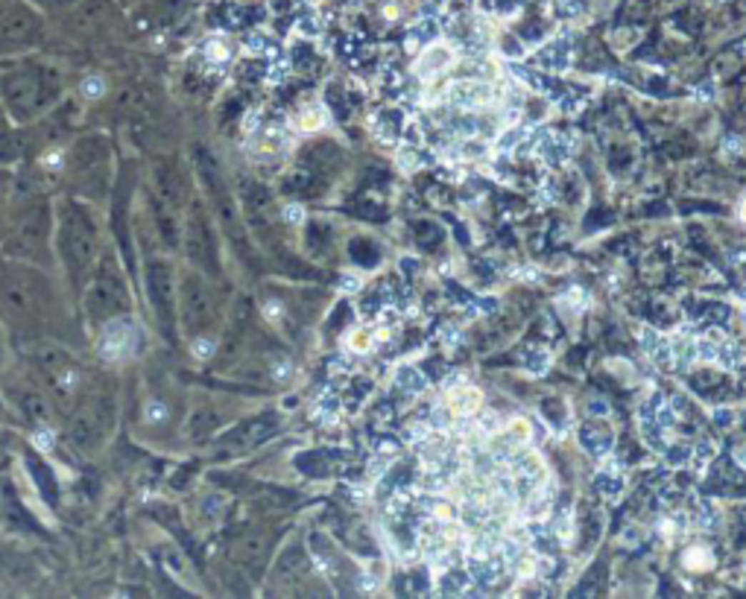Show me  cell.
Listing matches in <instances>:
<instances>
[{
  "instance_id": "obj_19",
  "label": "cell",
  "mask_w": 746,
  "mask_h": 599,
  "mask_svg": "<svg viewBox=\"0 0 746 599\" xmlns=\"http://www.w3.org/2000/svg\"><path fill=\"white\" fill-rule=\"evenodd\" d=\"M497 436H501L504 441H509V445H512L515 450H521V448H527V445H530L533 427H530V421L515 418V421H509L507 427H501V430H497Z\"/></svg>"
},
{
  "instance_id": "obj_9",
  "label": "cell",
  "mask_w": 746,
  "mask_h": 599,
  "mask_svg": "<svg viewBox=\"0 0 746 599\" xmlns=\"http://www.w3.org/2000/svg\"><path fill=\"white\" fill-rule=\"evenodd\" d=\"M141 231V228H135ZM141 251H144V263L138 269V283H144V296L149 301V313L155 319L161 339H167V345L179 348V316H176V287H179V266L164 255V246L159 240H146V234L141 231L138 240Z\"/></svg>"
},
{
  "instance_id": "obj_27",
  "label": "cell",
  "mask_w": 746,
  "mask_h": 599,
  "mask_svg": "<svg viewBox=\"0 0 746 599\" xmlns=\"http://www.w3.org/2000/svg\"><path fill=\"white\" fill-rule=\"evenodd\" d=\"M524 366L530 368L533 374H544V371H547V366H550V357H547L544 351H530V357L524 360Z\"/></svg>"
},
{
  "instance_id": "obj_15",
  "label": "cell",
  "mask_w": 746,
  "mask_h": 599,
  "mask_svg": "<svg viewBox=\"0 0 746 599\" xmlns=\"http://www.w3.org/2000/svg\"><path fill=\"white\" fill-rule=\"evenodd\" d=\"M91 345H94V357L106 368H123L141 357L144 328L135 319V313H126V316H117V319L100 325L91 333Z\"/></svg>"
},
{
  "instance_id": "obj_37",
  "label": "cell",
  "mask_w": 746,
  "mask_h": 599,
  "mask_svg": "<svg viewBox=\"0 0 746 599\" xmlns=\"http://www.w3.org/2000/svg\"><path fill=\"white\" fill-rule=\"evenodd\" d=\"M740 219H746V202L740 205Z\"/></svg>"
},
{
  "instance_id": "obj_31",
  "label": "cell",
  "mask_w": 746,
  "mask_h": 599,
  "mask_svg": "<svg viewBox=\"0 0 746 599\" xmlns=\"http://www.w3.org/2000/svg\"><path fill=\"white\" fill-rule=\"evenodd\" d=\"M442 342H445V345H454V342H459V331H454V328H445V331H442Z\"/></svg>"
},
{
  "instance_id": "obj_14",
  "label": "cell",
  "mask_w": 746,
  "mask_h": 599,
  "mask_svg": "<svg viewBox=\"0 0 746 599\" xmlns=\"http://www.w3.org/2000/svg\"><path fill=\"white\" fill-rule=\"evenodd\" d=\"M179 251L188 266L217 278L220 275V246H217L214 216L205 211L202 193L194 191L181 213V234H179Z\"/></svg>"
},
{
  "instance_id": "obj_8",
  "label": "cell",
  "mask_w": 746,
  "mask_h": 599,
  "mask_svg": "<svg viewBox=\"0 0 746 599\" xmlns=\"http://www.w3.org/2000/svg\"><path fill=\"white\" fill-rule=\"evenodd\" d=\"M114 178H117V167H114V146L109 135L85 132L68 146L65 176H61L68 193L103 205L111 196Z\"/></svg>"
},
{
  "instance_id": "obj_34",
  "label": "cell",
  "mask_w": 746,
  "mask_h": 599,
  "mask_svg": "<svg viewBox=\"0 0 746 599\" xmlns=\"http://www.w3.org/2000/svg\"><path fill=\"white\" fill-rule=\"evenodd\" d=\"M740 152V141H735V138H726V152Z\"/></svg>"
},
{
  "instance_id": "obj_24",
  "label": "cell",
  "mask_w": 746,
  "mask_h": 599,
  "mask_svg": "<svg viewBox=\"0 0 746 599\" xmlns=\"http://www.w3.org/2000/svg\"><path fill=\"white\" fill-rule=\"evenodd\" d=\"M685 564L691 567V570H708V567L714 564V555H711L708 547H691L685 553Z\"/></svg>"
},
{
  "instance_id": "obj_33",
  "label": "cell",
  "mask_w": 746,
  "mask_h": 599,
  "mask_svg": "<svg viewBox=\"0 0 746 599\" xmlns=\"http://www.w3.org/2000/svg\"><path fill=\"white\" fill-rule=\"evenodd\" d=\"M343 290H346V293H354V290H357V281H354V278H346V281H343Z\"/></svg>"
},
{
  "instance_id": "obj_12",
  "label": "cell",
  "mask_w": 746,
  "mask_h": 599,
  "mask_svg": "<svg viewBox=\"0 0 746 599\" xmlns=\"http://www.w3.org/2000/svg\"><path fill=\"white\" fill-rule=\"evenodd\" d=\"M0 389H4L6 403L18 413L21 421L33 427V433H56V406L39 377L26 363L24 366H4L0 368Z\"/></svg>"
},
{
  "instance_id": "obj_10",
  "label": "cell",
  "mask_w": 746,
  "mask_h": 599,
  "mask_svg": "<svg viewBox=\"0 0 746 599\" xmlns=\"http://www.w3.org/2000/svg\"><path fill=\"white\" fill-rule=\"evenodd\" d=\"M4 255L18 261L50 266L53 261V199H26L9 219V237Z\"/></svg>"
},
{
  "instance_id": "obj_38",
  "label": "cell",
  "mask_w": 746,
  "mask_h": 599,
  "mask_svg": "<svg viewBox=\"0 0 746 599\" xmlns=\"http://www.w3.org/2000/svg\"><path fill=\"white\" fill-rule=\"evenodd\" d=\"M743 296H746V293H743Z\"/></svg>"
},
{
  "instance_id": "obj_20",
  "label": "cell",
  "mask_w": 746,
  "mask_h": 599,
  "mask_svg": "<svg viewBox=\"0 0 746 599\" xmlns=\"http://www.w3.org/2000/svg\"><path fill=\"white\" fill-rule=\"evenodd\" d=\"M325 123H328V111H325V106H319V103L304 106V109L299 111V117H296V126H299L302 132H319Z\"/></svg>"
},
{
  "instance_id": "obj_36",
  "label": "cell",
  "mask_w": 746,
  "mask_h": 599,
  "mask_svg": "<svg viewBox=\"0 0 746 599\" xmlns=\"http://www.w3.org/2000/svg\"><path fill=\"white\" fill-rule=\"evenodd\" d=\"M694 94H697V97H708V94H711V85H702V88H697Z\"/></svg>"
},
{
  "instance_id": "obj_35",
  "label": "cell",
  "mask_w": 746,
  "mask_h": 599,
  "mask_svg": "<svg viewBox=\"0 0 746 599\" xmlns=\"http://www.w3.org/2000/svg\"><path fill=\"white\" fill-rule=\"evenodd\" d=\"M114 4H117V6H141L144 0H114Z\"/></svg>"
},
{
  "instance_id": "obj_4",
  "label": "cell",
  "mask_w": 746,
  "mask_h": 599,
  "mask_svg": "<svg viewBox=\"0 0 746 599\" xmlns=\"http://www.w3.org/2000/svg\"><path fill=\"white\" fill-rule=\"evenodd\" d=\"M135 301H138L135 278L126 269V263H123L117 246L109 243L79 293V301H76L79 322L88 333H94L100 325H106L117 316H126V313H135Z\"/></svg>"
},
{
  "instance_id": "obj_26",
  "label": "cell",
  "mask_w": 746,
  "mask_h": 599,
  "mask_svg": "<svg viewBox=\"0 0 746 599\" xmlns=\"http://www.w3.org/2000/svg\"><path fill=\"white\" fill-rule=\"evenodd\" d=\"M398 164L404 170H419L422 167V158H419V152H416L413 144H401L398 146Z\"/></svg>"
},
{
  "instance_id": "obj_21",
  "label": "cell",
  "mask_w": 746,
  "mask_h": 599,
  "mask_svg": "<svg viewBox=\"0 0 746 599\" xmlns=\"http://www.w3.org/2000/svg\"><path fill=\"white\" fill-rule=\"evenodd\" d=\"M717 366H723L726 371H743L746 368V348H740L737 342H723L720 354H717Z\"/></svg>"
},
{
  "instance_id": "obj_7",
  "label": "cell",
  "mask_w": 746,
  "mask_h": 599,
  "mask_svg": "<svg viewBox=\"0 0 746 599\" xmlns=\"http://www.w3.org/2000/svg\"><path fill=\"white\" fill-rule=\"evenodd\" d=\"M21 351L26 357V366L33 368L39 383L50 395L59 418H65L68 409L76 403V398L82 395V389L88 383V377H91L88 368L59 339H29V342H21Z\"/></svg>"
},
{
  "instance_id": "obj_11",
  "label": "cell",
  "mask_w": 746,
  "mask_h": 599,
  "mask_svg": "<svg viewBox=\"0 0 746 599\" xmlns=\"http://www.w3.org/2000/svg\"><path fill=\"white\" fill-rule=\"evenodd\" d=\"M47 15L29 0H0V65L33 56L47 41Z\"/></svg>"
},
{
  "instance_id": "obj_17",
  "label": "cell",
  "mask_w": 746,
  "mask_h": 599,
  "mask_svg": "<svg viewBox=\"0 0 746 599\" xmlns=\"http://www.w3.org/2000/svg\"><path fill=\"white\" fill-rule=\"evenodd\" d=\"M457 61V53L448 47V44H439V41H430V44H424L422 47V53H419V59H416V68H413V74L419 76V79H437L439 74H445L451 65Z\"/></svg>"
},
{
  "instance_id": "obj_25",
  "label": "cell",
  "mask_w": 746,
  "mask_h": 599,
  "mask_svg": "<svg viewBox=\"0 0 746 599\" xmlns=\"http://www.w3.org/2000/svg\"><path fill=\"white\" fill-rule=\"evenodd\" d=\"M650 354H652V363H656V368H662V371L673 368V348H670L667 339H659L656 348H652Z\"/></svg>"
},
{
  "instance_id": "obj_1",
  "label": "cell",
  "mask_w": 746,
  "mask_h": 599,
  "mask_svg": "<svg viewBox=\"0 0 746 599\" xmlns=\"http://www.w3.org/2000/svg\"><path fill=\"white\" fill-rule=\"evenodd\" d=\"M76 319L79 310L74 298L56 287L44 266L0 251V325L6 333L21 342L59 339L68 322Z\"/></svg>"
},
{
  "instance_id": "obj_13",
  "label": "cell",
  "mask_w": 746,
  "mask_h": 599,
  "mask_svg": "<svg viewBox=\"0 0 746 599\" xmlns=\"http://www.w3.org/2000/svg\"><path fill=\"white\" fill-rule=\"evenodd\" d=\"M184 409H188V398H184L176 383L167 374L155 377L146 386L141 406H138V433L146 441L161 445L164 438H170L173 433H181V421H184Z\"/></svg>"
},
{
  "instance_id": "obj_23",
  "label": "cell",
  "mask_w": 746,
  "mask_h": 599,
  "mask_svg": "<svg viewBox=\"0 0 746 599\" xmlns=\"http://www.w3.org/2000/svg\"><path fill=\"white\" fill-rule=\"evenodd\" d=\"M346 345H349L352 354H363V351H369L372 345H375V333H372L369 328H354V331H349Z\"/></svg>"
},
{
  "instance_id": "obj_6",
  "label": "cell",
  "mask_w": 746,
  "mask_h": 599,
  "mask_svg": "<svg viewBox=\"0 0 746 599\" xmlns=\"http://www.w3.org/2000/svg\"><path fill=\"white\" fill-rule=\"evenodd\" d=\"M117 386L109 374H91L82 395L61 418L65 441L79 453H100L117 430Z\"/></svg>"
},
{
  "instance_id": "obj_28",
  "label": "cell",
  "mask_w": 746,
  "mask_h": 599,
  "mask_svg": "<svg viewBox=\"0 0 746 599\" xmlns=\"http://www.w3.org/2000/svg\"><path fill=\"white\" fill-rule=\"evenodd\" d=\"M29 4H36V6L47 15V12H65V9H71L76 0H29Z\"/></svg>"
},
{
  "instance_id": "obj_3",
  "label": "cell",
  "mask_w": 746,
  "mask_h": 599,
  "mask_svg": "<svg viewBox=\"0 0 746 599\" xmlns=\"http://www.w3.org/2000/svg\"><path fill=\"white\" fill-rule=\"evenodd\" d=\"M65 97V76L53 65L33 59L6 61L0 71V106L12 126H29L59 109Z\"/></svg>"
},
{
  "instance_id": "obj_18",
  "label": "cell",
  "mask_w": 746,
  "mask_h": 599,
  "mask_svg": "<svg viewBox=\"0 0 746 599\" xmlns=\"http://www.w3.org/2000/svg\"><path fill=\"white\" fill-rule=\"evenodd\" d=\"M445 406L451 409L454 418H474L480 413V406H483V395H480V389L462 383V386L448 392V403Z\"/></svg>"
},
{
  "instance_id": "obj_22",
  "label": "cell",
  "mask_w": 746,
  "mask_h": 599,
  "mask_svg": "<svg viewBox=\"0 0 746 599\" xmlns=\"http://www.w3.org/2000/svg\"><path fill=\"white\" fill-rule=\"evenodd\" d=\"M395 381H398V386L401 389H407L410 395H419V392H424L427 389V381L424 377L413 368V366H401L398 368V374H395Z\"/></svg>"
},
{
  "instance_id": "obj_16",
  "label": "cell",
  "mask_w": 746,
  "mask_h": 599,
  "mask_svg": "<svg viewBox=\"0 0 746 599\" xmlns=\"http://www.w3.org/2000/svg\"><path fill=\"white\" fill-rule=\"evenodd\" d=\"M445 100L457 109H480L494 100V88L480 79H459L445 91Z\"/></svg>"
},
{
  "instance_id": "obj_29",
  "label": "cell",
  "mask_w": 746,
  "mask_h": 599,
  "mask_svg": "<svg viewBox=\"0 0 746 599\" xmlns=\"http://www.w3.org/2000/svg\"><path fill=\"white\" fill-rule=\"evenodd\" d=\"M284 219H287V223H293V226H299L304 219V208L302 205H287L284 208Z\"/></svg>"
},
{
  "instance_id": "obj_2",
  "label": "cell",
  "mask_w": 746,
  "mask_h": 599,
  "mask_svg": "<svg viewBox=\"0 0 746 599\" xmlns=\"http://www.w3.org/2000/svg\"><path fill=\"white\" fill-rule=\"evenodd\" d=\"M109 243L100 205L68 191L53 199V261L61 269L74 304Z\"/></svg>"
},
{
  "instance_id": "obj_30",
  "label": "cell",
  "mask_w": 746,
  "mask_h": 599,
  "mask_svg": "<svg viewBox=\"0 0 746 599\" xmlns=\"http://www.w3.org/2000/svg\"><path fill=\"white\" fill-rule=\"evenodd\" d=\"M711 416H714V421H717V424H720V427H729V424H732V421H735V416H732V413H729V409H714V413H711Z\"/></svg>"
},
{
  "instance_id": "obj_32",
  "label": "cell",
  "mask_w": 746,
  "mask_h": 599,
  "mask_svg": "<svg viewBox=\"0 0 746 599\" xmlns=\"http://www.w3.org/2000/svg\"><path fill=\"white\" fill-rule=\"evenodd\" d=\"M6 111H4V106H0V138H4V132H6Z\"/></svg>"
},
{
  "instance_id": "obj_5",
  "label": "cell",
  "mask_w": 746,
  "mask_h": 599,
  "mask_svg": "<svg viewBox=\"0 0 746 599\" xmlns=\"http://www.w3.org/2000/svg\"><path fill=\"white\" fill-rule=\"evenodd\" d=\"M176 316H179V339L188 354L199 363L211 360L217 351V325H220V304L214 296L211 275L181 263L179 287H176Z\"/></svg>"
}]
</instances>
